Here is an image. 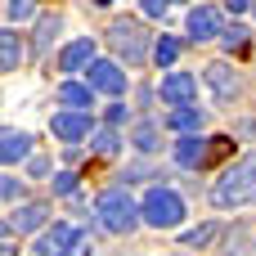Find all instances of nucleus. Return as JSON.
Returning <instances> with one entry per match:
<instances>
[{
  "label": "nucleus",
  "mask_w": 256,
  "mask_h": 256,
  "mask_svg": "<svg viewBox=\"0 0 256 256\" xmlns=\"http://www.w3.org/2000/svg\"><path fill=\"white\" fill-rule=\"evenodd\" d=\"M0 256H18V252H14V243H4V248H0Z\"/></svg>",
  "instance_id": "27"
},
{
  "label": "nucleus",
  "mask_w": 256,
  "mask_h": 256,
  "mask_svg": "<svg viewBox=\"0 0 256 256\" xmlns=\"http://www.w3.org/2000/svg\"><path fill=\"white\" fill-rule=\"evenodd\" d=\"M130 144H135L140 153H153V148H158V126H153V122H140V126H135V140H130Z\"/></svg>",
  "instance_id": "21"
},
{
  "label": "nucleus",
  "mask_w": 256,
  "mask_h": 256,
  "mask_svg": "<svg viewBox=\"0 0 256 256\" xmlns=\"http://www.w3.org/2000/svg\"><path fill=\"white\" fill-rule=\"evenodd\" d=\"M166 126L176 130V135H194V130H202V112L189 104V108H171L166 112Z\"/></svg>",
  "instance_id": "16"
},
{
  "label": "nucleus",
  "mask_w": 256,
  "mask_h": 256,
  "mask_svg": "<svg viewBox=\"0 0 256 256\" xmlns=\"http://www.w3.org/2000/svg\"><path fill=\"white\" fill-rule=\"evenodd\" d=\"M90 90H99V94H122V90H126V72H122L112 58H94V63H90Z\"/></svg>",
  "instance_id": "8"
},
{
  "label": "nucleus",
  "mask_w": 256,
  "mask_h": 256,
  "mask_svg": "<svg viewBox=\"0 0 256 256\" xmlns=\"http://www.w3.org/2000/svg\"><path fill=\"white\" fill-rule=\"evenodd\" d=\"M94 212H99V230H108V234H130L140 225V202L126 189H104Z\"/></svg>",
  "instance_id": "2"
},
{
  "label": "nucleus",
  "mask_w": 256,
  "mask_h": 256,
  "mask_svg": "<svg viewBox=\"0 0 256 256\" xmlns=\"http://www.w3.org/2000/svg\"><path fill=\"white\" fill-rule=\"evenodd\" d=\"M207 202H212V212H238V207H252V202H256V153L238 158L230 171L216 176Z\"/></svg>",
  "instance_id": "1"
},
{
  "label": "nucleus",
  "mask_w": 256,
  "mask_h": 256,
  "mask_svg": "<svg viewBox=\"0 0 256 256\" xmlns=\"http://www.w3.org/2000/svg\"><path fill=\"white\" fill-rule=\"evenodd\" d=\"M4 14H9V18H40V14H36V4H22V0H14Z\"/></svg>",
  "instance_id": "24"
},
{
  "label": "nucleus",
  "mask_w": 256,
  "mask_h": 256,
  "mask_svg": "<svg viewBox=\"0 0 256 256\" xmlns=\"http://www.w3.org/2000/svg\"><path fill=\"white\" fill-rule=\"evenodd\" d=\"M90 63H94V40H90V36H76V40L58 54V68H63V72H81V68L90 72Z\"/></svg>",
  "instance_id": "11"
},
{
  "label": "nucleus",
  "mask_w": 256,
  "mask_h": 256,
  "mask_svg": "<svg viewBox=\"0 0 256 256\" xmlns=\"http://www.w3.org/2000/svg\"><path fill=\"white\" fill-rule=\"evenodd\" d=\"M108 45L126 58V63H144L148 58V32L135 18H112L108 22Z\"/></svg>",
  "instance_id": "4"
},
{
  "label": "nucleus",
  "mask_w": 256,
  "mask_h": 256,
  "mask_svg": "<svg viewBox=\"0 0 256 256\" xmlns=\"http://www.w3.org/2000/svg\"><path fill=\"white\" fill-rule=\"evenodd\" d=\"M243 40H248V27H238V22H230V27L220 32V45H225V50H243Z\"/></svg>",
  "instance_id": "22"
},
{
  "label": "nucleus",
  "mask_w": 256,
  "mask_h": 256,
  "mask_svg": "<svg viewBox=\"0 0 256 256\" xmlns=\"http://www.w3.org/2000/svg\"><path fill=\"white\" fill-rule=\"evenodd\" d=\"M58 99H63V104H68V108H72V112H86V108H90V99H94V90H90V86H81V81H72V76H68V81H63V86H58Z\"/></svg>",
  "instance_id": "15"
},
{
  "label": "nucleus",
  "mask_w": 256,
  "mask_h": 256,
  "mask_svg": "<svg viewBox=\"0 0 256 256\" xmlns=\"http://www.w3.org/2000/svg\"><path fill=\"white\" fill-rule=\"evenodd\" d=\"M54 194H58V198H72V194H76V176H72V171H58V176H54Z\"/></svg>",
  "instance_id": "23"
},
{
  "label": "nucleus",
  "mask_w": 256,
  "mask_h": 256,
  "mask_svg": "<svg viewBox=\"0 0 256 256\" xmlns=\"http://www.w3.org/2000/svg\"><path fill=\"white\" fill-rule=\"evenodd\" d=\"M212 238H216V220H207V225H198V230L180 234V248H194V252H198V248H207Z\"/></svg>",
  "instance_id": "20"
},
{
  "label": "nucleus",
  "mask_w": 256,
  "mask_h": 256,
  "mask_svg": "<svg viewBox=\"0 0 256 256\" xmlns=\"http://www.w3.org/2000/svg\"><path fill=\"white\" fill-rule=\"evenodd\" d=\"M0 194H4V202H14V198H18L22 189H18V180H14V176H4V184H0Z\"/></svg>",
  "instance_id": "26"
},
{
  "label": "nucleus",
  "mask_w": 256,
  "mask_h": 256,
  "mask_svg": "<svg viewBox=\"0 0 256 256\" xmlns=\"http://www.w3.org/2000/svg\"><path fill=\"white\" fill-rule=\"evenodd\" d=\"M225 27H230V22H225V9H216V4H198V9H189V18H184L189 40H216Z\"/></svg>",
  "instance_id": "5"
},
{
  "label": "nucleus",
  "mask_w": 256,
  "mask_h": 256,
  "mask_svg": "<svg viewBox=\"0 0 256 256\" xmlns=\"http://www.w3.org/2000/svg\"><path fill=\"white\" fill-rule=\"evenodd\" d=\"M50 130H54V135H58V140H63L68 148H72V144H81L86 135H94L99 126H94V122H90L86 112H72V108H63V112H54Z\"/></svg>",
  "instance_id": "6"
},
{
  "label": "nucleus",
  "mask_w": 256,
  "mask_h": 256,
  "mask_svg": "<svg viewBox=\"0 0 256 256\" xmlns=\"http://www.w3.org/2000/svg\"><path fill=\"white\" fill-rule=\"evenodd\" d=\"M27 171H32V180H36V176H50V162H45L40 153H32V158H27Z\"/></svg>",
  "instance_id": "25"
},
{
  "label": "nucleus",
  "mask_w": 256,
  "mask_h": 256,
  "mask_svg": "<svg viewBox=\"0 0 256 256\" xmlns=\"http://www.w3.org/2000/svg\"><path fill=\"white\" fill-rule=\"evenodd\" d=\"M0 158H4V162L32 158V135H22V130H0Z\"/></svg>",
  "instance_id": "13"
},
{
  "label": "nucleus",
  "mask_w": 256,
  "mask_h": 256,
  "mask_svg": "<svg viewBox=\"0 0 256 256\" xmlns=\"http://www.w3.org/2000/svg\"><path fill=\"white\" fill-rule=\"evenodd\" d=\"M194 76L189 72H166L162 76V99L171 104V108H189V99H194Z\"/></svg>",
  "instance_id": "10"
},
{
  "label": "nucleus",
  "mask_w": 256,
  "mask_h": 256,
  "mask_svg": "<svg viewBox=\"0 0 256 256\" xmlns=\"http://www.w3.org/2000/svg\"><path fill=\"white\" fill-rule=\"evenodd\" d=\"M176 58H180V36H162L158 50H153V63H158V68H171Z\"/></svg>",
  "instance_id": "19"
},
{
  "label": "nucleus",
  "mask_w": 256,
  "mask_h": 256,
  "mask_svg": "<svg viewBox=\"0 0 256 256\" xmlns=\"http://www.w3.org/2000/svg\"><path fill=\"white\" fill-rule=\"evenodd\" d=\"M45 220H50V207H45V202H27V207H18V212L4 220V234H36Z\"/></svg>",
  "instance_id": "9"
},
{
  "label": "nucleus",
  "mask_w": 256,
  "mask_h": 256,
  "mask_svg": "<svg viewBox=\"0 0 256 256\" xmlns=\"http://www.w3.org/2000/svg\"><path fill=\"white\" fill-rule=\"evenodd\" d=\"M207 90H212L220 104H230V99L243 94V76H238L230 63H212V68H207Z\"/></svg>",
  "instance_id": "7"
},
{
  "label": "nucleus",
  "mask_w": 256,
  "mask_h": 256,
  "mask_svg": "<svg viewBox=\"0 0 256 256\" xmlns=\"http://www.w3.org/2000/svg\"><path fill=\"white\" fill-rule=\"evenodd\" d=\"M58 27H63V18H58V14H40V18H36V32H32V50H36V54H45Z\"/></svg>",
  "instance_id": "17"
},
{
  "label": "nucleus",
  "mask_w": 256,
  "mask_h": 256,
  "mask_svg": "<svg viewBox=\"0 0 256 256\" xmlns=\"http://www.w3.org/2000/svg\"><path fill=\"white\" fill-rule=\"evenodd\" d=\"M184 216H189V207L176 189H148L144 202H140V220L153 225V230H176Z\"/></svg>",
  "instance_id": "3"
},
{
  "label": "nucleus",
  "mask_w": 256,
  "mask_h": 256,
  "mask_svg": "<svg viewBox=\"0 0 256 256\" xmlns=\"http://www.w3.org/2000/svg\"><path fill=\"white\" fill-rule=\"evenodd\" d=\"M18 63H22V40H18V32H0V72H18Z\"/></svg>",
  "instance_id": "14"
},
{
  "label": "nucleus",
  "mask_w": 256,
  "mask_h": 256,
  "mask_svg": "<svg viewBox=\"0 0 256 256\" xmlns=\"http://www.w3.org/2000/svg\"><path fill=\"white\" fill-rule=\"evenodd\" d=\"M90 140H94V153H104V158H117V153H122V140H117L112 126H99Z\"/></svg>",
  "instance_id": "18"
},
{
  "label": "nucleus",
  "mask_w": 256,
  "mask_h": 256,
  "mask_svg": "<svg viewBox=\"0 0 256 256\" xmlns=\"http://www.w3.org/2000/svg\"><path fill=\"white\" fill-rule=\"evenodd\" d=\"M207 148H212V140H202V135H180V140H176V166H202V162H207Z\"/></svg>",
  "instance_id": "12"
}]
</instances>
